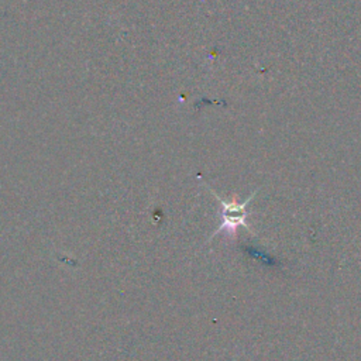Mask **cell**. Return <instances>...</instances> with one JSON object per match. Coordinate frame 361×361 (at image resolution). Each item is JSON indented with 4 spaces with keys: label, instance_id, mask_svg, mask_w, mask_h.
<instances>
[{
    "label": "cell",
    "instance_id": "1",
    "mask_svg": "<svg viewBox=\"0 0 361 361\" xmlns=\"http://www.w3.org/2000/svg\"><path fill=\"white\" fill-rule=\"evenodd\" d=\"M257 192L258 190L252 192V195L250 197H247L241 203H238L235 200H230V202L228 200H223L220 196H217L213 192V195L216 196V199L221 204V223L217 227V230L213 233L212 237H214L216 234H219L221 231H226L228 235H235L238 227H244V228H247L248 231L252 233V230L250 228V226H248L245 219H247V206L252 200V197L257 195Z\"/></svg>",
    "mask_w": 361,
    "mask_h": 361
}]
</instances>
